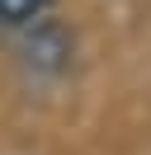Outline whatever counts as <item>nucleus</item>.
I'll list each match as a JSON object with an SVG mask.
<instances>
[{
    "label": "nucleus",
    "mask_w": 151,
    "mask_h": 155,
    "mask_svg": "<svg viewBox=\"0 0 151 155\" xmlns=\"http://www.w3.org/2000/svg\"><path fill=\"white\" fill-rule=\"evenodd\" d=\"M52 10H57V0H0V28L19 33V28H28V24L47 19Z\"/></svg>",
    "instance_id": "obj_2"
},
{
    "label": "nucleus",
    "mask_w": 151,
    "mask_h": 155,
    "mask_svg": "<svg viewBox=\"0 0 151 155\" xmlns=\"http://www.w3.org/2000/svg\"><path fill=\"white\" fill-rule=\"evenodd\" d=\"M14 38H19V61H24L28 75L57 80V75H66V71H71V61H76V33L66 28L57 14L28 24V28H19Z\"/></svg>",
    "instance_id": "obj_1"
}]
</instances>
